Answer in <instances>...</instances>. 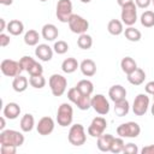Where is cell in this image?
Returning <instances> with one entry per match:
<instances>
[{
  "mask_svg": "<svg viewBox=\"0 0 154 154\" xmlns=\"http://www.w3.org/2000/svg\"><path fill=\"white\" fill-rule=\"evenodd\" d=\"M77 46L81 49H84V51L90 49L91 46H93V37L89 34H87V32L81 34L79 37L77 38Z\"/></svg>",
  "mask_w": 154,
  "mask_h": 154,
  "instance_id": "4dcf8cb0",
  "label": "cell"
},
{
  "mask_svg": "<svg viewBox=\"0 0 154 154\" xmlns=\"http://www.w3.org/2000/svg\"><path fill=\"white\" fill-rule=\"evenodd\" d=\"M48 84L51 88V93L54 96H61L66 91L67 79L60 73H53L48 79Z\"/></svg>",
  "mask_w": 154,
  "mask_h": 154,
  "instance_id": "277c9868",
  "label": "cell"
},
{
  "mask_svg": "<svg viewBox=\"0 0 154 154\" xmlns=\"http://www.w3.org/2000/svg\"><path fill=\"white\" fill-rule=\"evenodd\" d=\"M141 154H154V144L146 146L141 149Z\"/></svg>",
  "mask_w": 154,
  "mask_h": 154,
  "instance_id": "ee69618b",
  "label": "cell"
},
{
  "mask_svg": "<svg viewBox=\"0 0 154 154\" xmlns=\"http://www.w3.org/2000/svg\"><path fill=\"white\" fill-rule=\"evenodd\" d=\"M0 4L5 5V6H10V5L13 4V0H0Z\"/></svg>",
  "mask_w": 154,
  "mask_h": 154,
  "instance_id": "c3c4849f",
  "label": "cell"
},
{
  "mask_svg": "<svg viewBox=\"0 0 154 154\" xmlns=\"http://www.w3.org/2000/svg\"><path fill=\"white\" fill-rule=\"evenodd\" d=\"M144 90H146L147 94H149V95H154V81L148 82V83L144 85Z\"/></svg>",
  "mask_w": 154,
  "mask_h": 154,
  "instance_id": "7bdbcfd3",
  "label": "cell"
},
{
  "mask_svg": "<svg viewBox=\"0 0 154 154\" xmlns=\"http://www.w3.org/2000/svg\"><path fill=\"white\" fill-rule=\"evenodd\" d=\"M34 63H35V59L31 58L30 55H24V57H22V58L19 59V64H20L23 71H26V72H28V70L31 67V65H32Z\"/></svg>",
  "mask_w": 154,
  "mask_h": 154,
  "instance_id": "8d00e7d4",
  "label": "cell"
},
{
  "mask_svg": "<svg viewBox=\"0 0 154 154\" xmlns=\"http://www.w3.org/2000/svg\"><path fill=\"white\" fill-rule=\"evenodd\" d=\"M53 51H54L57 54H59V55H61V54H65V53L69 51V45H67L65 41H63V40H59V41L54 42V46H53Z\"/></svg>",
  "mask_w": 154,
  "mask_h": 154,
  "instance_id": "d590c367",
  "label": "cell"
},
{
  "mask_svg": "<svg viewBox=\"0 0 154 154\" xmlns=\"http://www.w3.org/2000/svg\"><path fill=\"white\" fill-rule=\"evenodd\" d=\"M149 107V96L147 94H138L132 103V112L135 116H144Z\"/></svg>",
  "mask_w": 154,
  "mask_h": 154,
  "instance_id": "7c38bea8",
  "label": "cell"
},
{
  "mask_svg": "<svg viewBox=\"0 0 154 154\" xmlns=\"http://www.w3.org/2000/svg\"><path fill=\"white\" fill-rule=\"evenodd\" d=\"M41 35L42 37L46 40V41H54L58 36H59V30L58 28L52 24V23H48V24H45L42 26V30H41Z\"/></svg>",
  "mask_w": 154,
  "mask_h": 154,
  "instance_id": "e0dca14e",
  "label": "cell"
},
{
  "mask_svg": "<svg viewBox=\"0 0 154 154\" xmlns=\"http://www.w3.org/2000/svg\"><path fill=\"white\" fill-rule=\"evenodd\" d=\"M135 4L140 8H147L152 4V0H135Z\"/></svg>",
  "mask_w": 154,
  "mask_h": 154,
  "instance_id": "b9f144b4",
  "label": "cell"
},
{
  "mask_svg": "<svg viewBox=\"0 0 154 154\" xmlns=\"http://www.w3.org/2000/svg\"><path fill=\"white\" fill-rule=\"evenodd\" d=\"M53 48L49 47L47 43H38L35 48V55L41 61H49L53 58Z\"/></svg>",
  "mask_w": 154,
  "mask_h": 154,
  "instance_id": "5bb4252c",
  "label": "cell"
},
{
  "mask_svg": "<svg viewBox=\"0 0 154 154\" xmlns=\"http://www.w3.org/2000/svg\"><path fill=\"white\" fill-rule=\"evenodd\" d=\"M29 84L35 89H42L46 85V78L43 75H35L29 77Z\"/></svg>",
  "mask_w": 154,
  "mask_h": 154,
  "instance_id": "d6a6232c",
  "label": "cell"
},
{
  "mask_svg": "<svg viewBox=\"0 0 154 154\" xmlns=\"http://www.w3.org/2000/svg\"><path fill=\"white\" fill-rule=\"evenodd\" d=\"M82 95H83V94H82L76 87L70 88V89L67 90V99H69L73 105H77V102L79 101V99H81Z\"/></svg>",
  "mask_w": 154,
  "mask_h": 154,
  "instance_id": "e575fe53",
  "label": "cell"
},
{
  "mask_svg": "<svg viewBox=\"0 0 154 154\" xmlns=\"http://www.w3.org/2000/svg\"><path fill=\"white\" fill-rule=\"evenodd\" d=\"M19 126H20V130H22L23 132H30V131L34 129V126H35L34 116L30 114V113H25V114L20 118Z\"/></svg>",
  "mask_w": 154,
  "mask_h": 154,
  "instance_id": "603a6c76",
  "label": "cell"
},
{
  "mask_svg": "<svg viewBox=\"0 0 154 154\" xmlns=\"http://www.w3.org/2000/svg\"><path fill=\"white\" fill-rule=\"evenodd\" d=\"M117 134L123 138H135L141 134V126L136 122L123 123L117 128Z\"/></svg>",
  "mask_w": 154,
  "mask_h": 154,
  "instance_id": "8992f818",
  "label": "cell"
},
{
  "mask_svg": "<svg viewBox=\"0 0 154 154\" xmlns=\"http://www.w3.org/2000/svg\"><path fill=\"white\" fill-rule=\"evenodd\" d=\"M24 143V135L17 130H2L0 132V144H10L20 147Z\"/></svg>",
  "mask_w": 154,
  "mask_h": 154,
  "instance_id": "7a4b0ae2",
  "label": "cell"
},
{
  "mask_svg": "<svg viewBox=\"0 0 154 154\" xmlns=\"http://www.w3.org/2000/svg\"><path fill=\"white\" fill-rule=\"evenodd\" d=\"M0 70L7 77H16L23 71L19 61H16L13 59H4L0 64Z\"/></svg>",
  "mask_w": 154,
  "mask_h": 154,
  "instance_id": "9c48e42d",
  "label": "cell"
},
{
  "mask_svg": "<svg viewBox=\"0 0 154 154\" xmlns=\"http://www.w3.org/2000/svg\"><path fill=\"white\" fill-rule=\"evenodd\" d=\"M153 101H154V95H153Z\"/></svg>",
  "mask_w": 154,
  "mask_h": 154,
  "instance_id": "db71d44e",
  "label": "cell"
},
{
  "mask_svg": "<svg viewBox=\"0 0 154 154\" xmlns=\"http://www.w3.org/2000/svg\"><path fill=\"white\" fill-rule=\"evenodd\" d=\"M107 128V122L103 117H95L91 123L89 124L87 131H88V135H90L91 137H95L97 138L99 136H101L102 134H105V130Z\"/></svg>",
  "mask_w": 154,
  "mask_h": 154,
  "instance_id": "8fae6325",
  "label": "cell"
},
{
  "mask_svg": "<svg viewBox=\"0 0 154 154\" xmlns=\"http://www.w3.org/2000/svg\"><path fill=\"white\" fill-rule=\"evenodd\" d=\"M78 67H79V64L75 58H66L61 63V70H63V72H65L67 75L73 73Z\"/></svg>",
  "mask_w": 154,
  "mask_h": 154,
  "instance_id": "484cf974",
  "label": "cell"
},
{
  "mask_svg": "<svg viewBox=\"0 0 154 154\" xmlns=\"http://www.w3.org/2000/svg\"><path fill=\"white\" fill-rule=\"evenodd\" d=\"M113 140H114V136L113 135H111V134H102L101 136L97 137V142H96L97 149L100 152H103V153L109 152Z\"/></svg>",
  "mask_w": 154,
  "mask_h": 154,
  "instance_id": "2e32d148",
  "label": "cell"
},
{
  "mask_svg": "<svg viewBox=\"0 0 154 154\" xmlns=\"http://www.w3.org/2000/svg\"><path fill=\"white\" fill-rule=\"evenodd\" d=\"M38 1H41V2H46V1H48V0H38Z\"/></svg>",
  "mask_w": 154,
  "mask_h": 154,
  "instance_id": "816d5d0a",
  "label": "cell"
},
{
  "mask_svg": "<svg viewBox=\"0 0 154 154\" xmlns=\"http://www.w3.org/2000/svg\"><path fill=\"white\" fill-rule=\"evenodd\" d=\"M150 112H152V116L154 117V101H153V105H152V107H150Z\"/></svg>",
  "mask_w": 154,
  "mask_h": 154,
  "instance_id": "681fc988",
  "label": "cell"
},
{
  "mask_svg": "<svg viewBox=\"0 0 154 154\" xmlns=\"http://www.w3.org/2000/svg\"><path fill=\"white\" fill-rule=\"evenodd\" d=\"M17 148H18V147H16V146L1 144V146H0V152H1V154H16Z\"/></svg>",
  "mask_w": 154,
  "mask_h": 154,
  "instance_id": "ab89813d",
  "label": "cell"
},
{
  "mask_svg": "<svg viewBox=\"0 0 154 154\" xmlns=\"http://www.w3.org/2000/svg\"><path fill=\"white\" fill-rule=\"evenodd\" d=\"M108 96L113 102L120 101L126 97V89L120 84H114L108 90Z\"/></svg>",
  "mask_w": 154,
  "mask_h": 154,
  "instance_id": "ac0fdd59",
  "label": "cell"
},
{
  "mask_svg": "<svg viewBox=\"0 0 154 154\" xmlns=\"http://www.w3.org/2000/svg\"><path fill=\"white\" fill-rule=\"evenodd\" d=\"M6 28H7V24H6L5 19L4 18H0V31L4 32V30H6Z\"/></svg>",
  "mask_w": 154,
  "mask_h": 154,
  "instance_id": "f6af8a7d",
  "label": "cell"
},
{
  "mask_svg": "<svg viewBox=\"0 0 154 154\" xmlns=\"http://www.w3.org/2000/svg\"><path fill=\"white\" fill-rule=\"evenodd\" d=\"M129 111H130V105H129V101L126 99H123L120 101L114 102V113L118 117L126 116L129 113Z\"/></svg>",
  "mask_w": 154,
  "mask_h": 154,
  "instance_id": "4316f807",
  "label": "cell"
},
{
  "mask_svg": "<svg viewBox=\"0 0 154 154\" xmlns=\"http://www.w3.org/2000/svg\"><path fill=\"white\" fill-rule=\"evenodd\" d=\"M20 114V107L16 102H8L2 108V116H5L7 119H17Z\"/></svg>",
  "mask_w": 154,
  "mask_h": 154,
  "instance_id": "9a60e30c",
  "label": "cell"
},
{
  "mask_svg": "<svg viewBox=\"0 0 154 154\" xmlns=\"http://www.w3.org/2000/svg\"><path fill=\"white\" fill-rule=\"evenodd\" d=\"M91 108L100 116H106L109 112V102L102 94H95L91 96Z\"/></svg>",
  "mask_w": 154,
  "mask_h": 154,
  "instance_id": "30bf717a",
  "label": "cell"
},
{
  "mask_svg": "<svg viewBox=\"0 0 154 154\" xmlns=\"http://www.w3.org/2000/svg\"><path fill=\"white\" fill-rule=\"evenodd\" d=\"M107 31L113 36H119L120 34L124 32L123 22L119 19H111L107 24Z\"/></svg>",
  "mask_w": 154,
  "mask_h": 154,
  "instance_id": "cb8c5ba5",
  "label": "cell"
},
{
  "mask_svg": "<svg viewBox=\"0 0 154 154\" xmlns=\"http://www.w3.org/2000/svg\"><path fill=\"white\" fill-rule=\"evenodd\" d=\"M67 24H69L70 30L73 34H78V35L87 32V30L89 29V22L79 14H72Z\"/></svg>",
  "mask_w": 154,
  "mask_h": 154,
  "instance_id": "ba28073f",
  "label": "cell"
},
{
  "mask_svg": "<svg viewBox=\"0 0 154 154\" xmlns=\"http://www.w3.org/2000/svg\"><path fill=\"white\" fill-rule=\"evenodd\" d=\"M67 140L69 142L75 146V147H79L83 146L87 141V135H85V129L82 124L77 123L70 126L69 134H67Z\"/></svg>",
  "mask_w": 154,
  "mask_h": 154,
  "instance_id": "6da1fadb",
  "label": "cell"
},
{
  "mask_svg": "<svg viewBox=\"0 0 154 154\" xmlns=\"http://www.w3.org/2000/svg\"><path fill=\"white\" fill-rule=\"evenodd\" d=\"M6 30L8 31V34H11L13 36H19L24 31V24L19 19H12L7 23Z\"/></svg>",
  "mask_w": 154,
  "mask_h": 154,
  "instance_id": "44dd1931",
  "label": "cell"
},
{
  "mask_svg": "<svg viewBox=\"0 0 154 154\" xmlns=\"http://www.w3.org/2000/svg\"><path fill=\"white\" fill-rule=\"evenodd\" d=\"M124 35H125V38L130 42H138L142 37V34L138 29L134 28V26H128L125 30H124Z\"/></svg>",
  "mask_w": 154,
  "mask_h": 154,
  "instance_id": "f546056e",
  "label": "cell"
},
{
  "mask_svg": "<svg viewBox=\"0 0 154 154\" xmlns=\"http://www.w3.org/2000/svg\"><path fill=\"white\" fill-rule=\"evenodd\" d=\"M79 1H81V2H83V4H89L91 0H79Z\"/></svg>",
  "mask_w": 154,
  "mask_h": 154,
  "instance_id": "f907efd6",
  "label": "cell"
},
{
  "mask_svg": "<svg viewBox=\"0 0 154 154\" xmlns=\"http://www.w3.org/2000/svg\"><path fill=\"white\" fill-rule=\"evenodd\" d=\"M140 20H141V24L142 26L144 28H152L154 26V11H144L141 17H140Z\"/></svg>",
  "mask_w": 154,
  "mask_h": 154,
  "instance_id": "1f68e13d",
  "label": "cell"
},
{
  "mask_svg": "<svg viewBox=\"0 0 154 154\" xmlns=\"http://www.w3.org/2000/svg\"><path fill=\"white\" fill-rule=\"evenodd\" d=\"M124 146H125V143H124L123 137H120V136H119V137H114V140H113V142H112V146H111V150H109V152H112V153H114V154L123 153Z\"/></svg>",
  "mask_w": 154,
  "mask_h": 154,
  "instance_id": "836d02e7",
  "label": "cell"
},
{
  "mask_svg": "<svg viewBox=\"0 0 154 154\" xmlns=\"http://www.w3.org/2000/svg\"><path fill=\"white\" fill-rule=\"evenodd\" d=\"M10 42H11L10 36L7 34H5V32H1L0 34V46L1 47H6V46L10 45Z\"/></svg>",
  "mask_w": 154,
  "mask_h": 154,
  "instance_id": "60d3db41",
  "label": "cell"
},
{
  "mask_svg": "<svg viewBox=\"0 0 154 154\" xmlns=\"http://www.w3.org/2000/svg\"><path fill=\"white\" fill-rule=\"evenodd\" d=\"M124 154H137L138 153V147L135 143H125L124 149H123Z\"/></svg>",
  "mask_w": 154,
  "mask_h": 154,
  "instance_id": "f35d334b",
  "label": "cell"
},
{
  "mask_svg": "<svg viewBox=\"0 0 154 154\" xmlns=\"http://www.w3.org/2000/svg\"><path fill=\"white\" fill-rule=\"evenodd\" d=\"M130 2H134V0H117V4H118L120 7H123V6H125V5L130 4Z\"/></svg>",
  "mask_w": 154,
  "mask_h": 154,
  "instance_id": "bcb514c9",
  "label": "cell"
},
{
  "mask_svg": "<svg viewBox=\"0 0 154 154\" xmlns=\"http://www.w3.org/2000/svg\"><path fill=\"white\" fill-rule=\"evenodd\" d=\"M72 2L71 0H59L57 4V10H55V16L59 22L61 23H67L69 19L71 18L72 13Z\"/></svg>",
  "mask_w": 154,
  "mask_h": 154,
  "instance_id": "52a82bcc",
  "label": "cell"
},
{
  "mask_svg": "<svg viewBox=\"0 0 154 154\" xmlns=\"http://www.w3.org/2000/svg\"><path fill=\"white\" fill-rule=\"evenodd\" d=\"M72 120H73V108H72V106L67 102H63L58 107V111H57L58 125H60L63 128H66V126L72 124Z\"/></svg>",
  "mask_w": 154,
  "mask_h": 154,
  "instance_id": "3957f363",
  "label": "cell"
},
{
  "mask_svg": "<svg viewBox=\"0 0 154 154\" xmlns=\"http://www.w3.org/2000/svg\"><path fill=\"white\" fill-rule=\"evenodd\" d=\"M76 88L83 94V95H91L94 91V84L89 79H81L77 84Z\"/></svg>",
  "mask_w": 154,
  "mask_h": 154,
  "instance_id": "83f0119b",
  "label": "cell"
},
{
  "mask_svg": "<svg viewBox=\"0 0 154 154\" xmlns=\"http://www.w3.org/2000/svg\"><path fill=\"white\" fill-rule=\"evenodd\" d=\"M28 84H29V81L26 77L22 76V75H18L16 77H13V81H12V88L14 91L17 93H23L28 88Z\"/></svg>",
  "mask_w": 154,
  "mask_h": 154,
  "instance_id": "7402d4cb",
  "label": "cell"
},
{
  "mask_svg": "<svg viewBox=\"0 0 154 154\" xmlns=\"http://www.w3.org/2000/svg\"><path fill=\"white\" fill-rule=\"evenodd\" d=\"M152 4H153V5H154V0H152Z\"/></svg>",
  "mask_w": 154,
  "mask_h": 154,
  "instance_id": "f5cc1de1",
  "label": "cell"
},
{
  "mask_svg": "<svg viewBox=\"0 0 154 154\" xmlns=\"http://www.w3.org/2000/svg\"><path fill=\"white\" fill-rule=\"evenodd\" d=\"M146 79V72L144 70L137 67L135 71L128 75V82L132 85H141Z\"/></svg>",
  "mask_w": 154,
  "mask_h": 154,
  "instance_id": "ffe728a7",
  "label": "cell"
},
{
  "mask_svg": "<svg viewBox=\"0 0 154 154\" xmlns=\"http://www.w3.org/2000/svg\"><path fill=\"white\" fill-rule=\"evenodd\" d=\"M120 69H122V71H123L124 73L129 75V73H131L132 71H135V70L137 69V63L135 61L134 58H131V57H125V58H123L122 61H120Z\"/></svg>",
  "mask_w": 154,
  "mask_h": 154,
  "instance_id": "d4e9b609",
  "label": "cell"
},
{
  "mask_svg": "<svg viewBox=\"0 0 154 154\" xmlns=\"http://www.w3.org/2000/svg\"><path fill=\"white\" fill-rule=\"evenodd\" d=\"M120 19L123 24H125L126 26H132L137 22V6L135 1L122 7Z\"/></svg>",
  "mask_w": 154,
  "mask_h": 154,
  "instance_id": "5b68a950",
  "label": "cell"
},
{
  "mask_svg": "<svg viewBox=\"0 0 154 154\" xmlns=\"http://www.w3.org/2000/svg\"><path fill=\"white\" fill-rule=\"evenodd\" d=\"M6 117L5 116H2L1 118H0V130L2 131V130H5V126H6Z\"/></svg>",
  "mask_w": 154,
  "mask_h": 154,
  "instance_id": "7dc6e473",
  "label": "cell"
},
{
  "mask_svg": "<svg viewBox=\"0 0 154 154\" xmlns=\"http://www.w3.org/2000/svg\"><path fill=\"white\" fill-rule=\"evenodd\" d=\"M24 43L26 46H37L38 45V40H40V35L36 30L30 29L24 34Z\"/></svg>",
  "mask_w": 154,
  "mask_h": 154,
  "instance_id": "f1b7e54d",
  "label": "cell"
},
{
  "mask_svg": "<svg viewBox=\"0 0 154 154\" xmlns=\"http://www.w3.org/2000/svg\"><path fill=\"white\" fill-rule=\"evenodd\" d=\"M28 73L30 76H35V75H43V67L42 65L35 60V63L31 65V67L28 70Z\"/></svg>",
  "mask_w": 154,
  "mask_h": 154,
  "instance_id": "74e56055",
  "label": "cell"
},
{
  "mask_svg": "<svg viewBox=\"0 0 154 154\" xmlns=\"http://www.w3.org/2000/svg\"><path fill=\"white\" fill-rule=\"evenodd\" d=\"M79 69H81V72L85 77H93L96 73V64L91 59L82 60V63L79 64Z\"/></svg>",
  "mask_w": 154,
  "mask_h": 154,
  "instance_id": "d6986e66",
  "label": "cell"
},
{
  "mask_svg": "<svg viewBox=\"0 0 154 154\" xmlns=\"http://www.w3.org/2000/svg\"><path fill=\"white\" fill-rule=\"evenodd\" d=\"M54 126H55V123H54L53 118L52 117H48V116H45V117H42L38 120V123L36 125V130H37L38 135H41V136H48V135H51L53 132Z\"/></svg>",
  "mask_w": 154,
  "mask_h": 154,
  "instance_id": "4fadbf2b",
  "label": "cell"
}]
</instances>
